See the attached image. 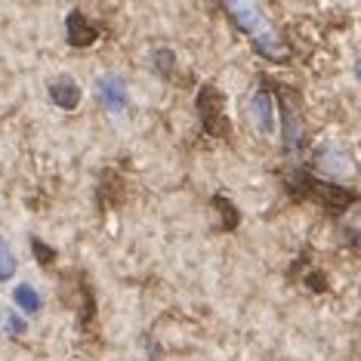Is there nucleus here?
I'll use <instances>...</instances> for the list:
<instances>
[{
  "mask_svg": "<svg viewBox=\"0 0 361 361\" xmlns=\"http://www.w3.org/2000/svg\"><path fill=\"white\" fill-rule=\"evenodd\" d=\"M96 93H99V99L109 111H124L127 109V87H124V80H118L114 75H105L99 80V87H96Z\"/></svg>",
  "mask_w": 361,
  "mask_h": 361,
  "instance_id": "nucleus-2",
  "label": "nucleus"
},
{
  "mask_svg": "<svg viewBox=\"0 0 361 361\" xmlns=\"http://www.w3.org/2000/svg\"><path fill=\"white\" fill-rule=\"evenodd\" d=\"M13 275H16V257H13V250L6 247L4 238H0V281H10Z\"/></svg>",
  "mask_w": 361,
  "mask_h": 361,
  "instance_id": "nucleus-8",
  "label": "nucleus"
},
{
  "mask_svg": "<svg viewBox=\"0 0 361 361\" xmlns=\"http://www.w3.org/2000/svg\"><path fill=\"white\" fill-rule=\"evenodd\" d=\"M250 114H253V124H257V130H262V133H272V130H275V114H272V99H269V93H262V90L253 93Z\"/></svg>",
  "mask_w": 361,
  "mask_h": 361,
  "instance_id": "nucleus-4",
  "label": "nucleus"
},
{
  "mask_svg": "<svg viewBox=\"0 0 361 361\" xmlns=\"http://www.w3.org/2000/svg\"><path fill=\"white\" fill-rule=\"evenodd\" d=\"M13 297H16V306H22L28 312V315H35V312L40 309V297H37V290L35 287H28V284H19L13 290Z\"/></svg>",
  "mask_w": 361,
  "mask_h": 361,
  "instance_id": "nucleus-7",
  "label": "nucleus"
},
{
  "mask_svg": "<svg viewBox=\"0 0 361 361\" xmlns=\"http://www.w3.org/2000/svg\"><path fill=\"white\" fill-rule=\"evenodd\" d=\"M0 331L10 334V336H22L28 331V324H25V318L22 315H16V309L0 306Z\"/></svg>",
  "mask_w": 361,
  "mask_h": 361,
  "instance_id": "nucleus-6",
  "label": "nucleus"
},
{
  "mask_svg": "<svg viewBox=\"0 0 361 361\" xmlns=\"http://www.w3.org/2000/svg\"><path fill=\"white\" fill-rule=\"evenodd\" d=\"M35 257L37 259H53V253L47 250V244H40V241H35Z\"/></svg>",
  "mask_w": 361,
  "mask_h": 361,
  "instance_id": "nucleus-10",
  "label": "nucleus"
},
{
  "mask_svg": "<svg viewBox=\"0 0 361 361\" xmlns=\"http://www.w3.org/2000/svg\"><path fill=\"white\" fill-rule=\"evenodd\" d=\"M154 68H158L161 75H170V71H173V53H170V50H158V53H154Z\"/></svg>",
  "mask_w": 361,
  "mask_h": 361,
  "instance_id": "nucleus-9",
  "label": "nucleus"
},
{
  "mask_svg": "<svg viewBox=\"0 0 361 361\" xmlns=\"http://www.w3.org/2000/svg\"><path fill=\"white\" fill-rule=\"evenodd\" d=\"M50 99L59 105V109L71 111V109H78V102H80V87L71 78H59L50 84Z\"/></svg>",
  "mask_w": 361,
  "mask_h": 361,
  "instance_id": "nucleus-5",
  "label": "nucleus"
},
{
  "mask_svg": "<svg viewBox=\"0 0 361 361\" xmlns=\"http://www.w3.org/2000/svg\"><path fill=\"white\" fill-rule=\"evenodd\" d=\"M226 13L235 19V25L241 31H247V35L257 40L259 53H275V37H272V28L266 25V19L259 16L257 6L250 4H226Z\"/></svg>",
  "mask_w": 361,
  "mask_h": 361,
  "instance_id": "nucleus-1",
  "label": "nucleus"
},
{
  "mask_svg": "<svg viewBox=\"0 0 361 361\" xmlns=\"http://www.w3.org/2000/svg\"><path fill=\"white\" fill-rule=\"evenodd\" d=\"M65 40H68L71 47H90L96 40V28H90V22L75 10L65 19Z\"/></svg>",
  "mask_w": 361,
  "mask_h": 361,
  "instance_id": "nucleus-3",
  "label": "nucleus"
}]
</instances>
